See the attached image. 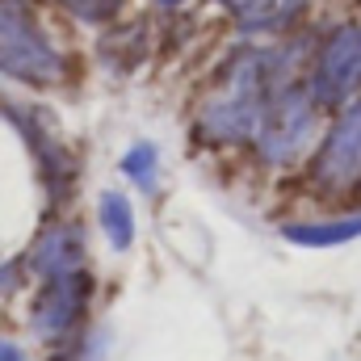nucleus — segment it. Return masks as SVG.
<instances>
[{"mask_svg":"<svg viewBox=\"0 0 361 361\" xmlns=\"http://www.w3.org/2000/svg\"><path fill=\"white\" fill-rule=\"evenodd\" d=\"M277 89V59L269 51H240L227 68L214 92L206 97L197 126L206 139L214 143H240L248 135H257L261 109Z\"/></svg>","mask_w":361,"mask_h":361,"instance_id":"f257e3e1","label":"nucleus"},{"mask_svg":"<svg viewBox=\"0 0 361 361\" xmlns=\"http://www.w3.org/2000/svg\"><path fill=\"white\" fill-rule=\"evenodd\" d=\"M315 97L298 85H277L261 109V122H257V143L269 160H294L311 135H315Z\"/></svg>","mask_w":361,"mask_h":361,"instance_id":"f03ea898","label":"nucleus"},{"mask_svg":"<svg viewBox=\"0 0 361 361\" xmlns=\"http://www.w3.org/2000/svg\"><path fill=\"white\" fill-rule=\"evenodd\" d=\"M357 89H361V25L357 21H345V25H336L319 42L307 92L315 97L319 109H332V105L353 101Z\"/></svg>","mask_w":361,"mask_h":361,"instance_id":"7ed1b4c3","label":"nucleus"},{"mask_svg":"<svg viewBox=\"0 0 361 361\" xmlns=\"http://www.w3.org/2000/svg\"><path fill=\"white\" fill-rule=\"evenodd\" d=\"M315 180L324 189H357L361 185V101H353L341 114V122L328 130L315 156Z\"/></svg>","mask_w":361,"mask_h":361,"instance_id":"20e7f679","label":"nucleus"},{"mask_svg":"<svg viewBox=\"0 0 361 361\" xmlns=\"http://www.w3.org/2000/svg\"><path fill=\"white\" fill-rule=\"evenodd\" d=\"M76 311H80V286H76V277H59L38 307V324H42V332H59L76 319Z\"/></svg>","mask_w":361,"mask_h":361,"instance_id":"39448f33","label":"nucleus"},{"mask_svg":"<svg viewBox=\"0 0 361 361\" xmlns=\"http://www.w3.org/2000/svg\"><path fill=\"white\" fill-rule=\"evenodd\" d=\"M361 235V214L353 219H336V223H307V227H286V240L294 244H311V248H328V244H345Z\"/></svg>","mask_w":361,"mask_h":361,"instance_id":"423d86ee","label":"nucleus"},{"mask_svg":"<svg viewBox=\"0 0 361 361\" xmlns=\"http://www.w3.org/2000/svg\"><path fill=\"white\" fill-rule=\"evenodd\" d=\"M227 13H235L244 25H265V17H277V21H290L302 0H219Z\"/></svg>","mask_w":361,"mask_h":361,"instance_id":"0eeeda50","label":"nucleus"},{"mask_svg":"<svg viewBox=\"0 0 361 361\" xmlns=\"http://www.w3.org/2000/svg\"><path fill=\"white\" fill-rule=\"evenodd\" d=\"M101 223H105V231H109V240H114L118 248L130 244V235H135V227H130V206H126L118 193H105V202H101Z\"/></svg>","mask_w":361,"mask_h":361,"instance_id":"6e6552de","label":"nucleus"},{"mask_svg":"<svg viewBox=\"0 0 361 361\" xmlns=\"http://www.w3.org/2000/svg\"><path fill=\"white\" fill-rule=\"evenodd\" d=\"M152 169H156V152L152 147H135L126 156V173L139 180V185H152Z\"/></svg>","mask_w":361,"mask_h":361,"instance_id":"1a4fd4ad","label":"nucleus"},{"mask_svg":"<svg viewBox=\"0 0 361 361\" xmlns=\"http://www.w3.org/2000/svg\"><path fill=\"white\" fill-rule=\"evenodd\" d=\"M72 4H76L85 17H109V13H114L122 0H72Z\"/></svg>","mask_w":361,"mask_h":361,"instance_id":"9d476101","label":"nucleus"},{"mask_svg":"<svg viewBox=\"0 0 361 361\" xmlns=\"http://www.w3.org/2000/svg\"><path fill=\"white\" fill-rule=\"evenodd\" d=\"M0 361H21V353H17V349H8V345H0Z\"/></svg>","mask_w":361,"mask_h":361,"instance_id":"9b49d317","label":"nucleus"},{"mask_svg":"<svg viewBox=\"0 0 361 361\" xmlns=\"http://www.w3.org/2000/svg\"><path fill=\"white\" fill-rule=\"evenodd\" d=\"M160 4H180V0H160Z\"/></svg>","mask_w":361,"mask_h":361,"instance_id":"f8f14e48","label":"nucleus"}]
</instances>
